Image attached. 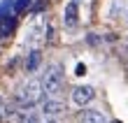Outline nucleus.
I'll return each mask as SVG.
<instances>
[{"mask_svg": "<svg viewBox=\"0 0 128 123\" xmlns=\"http://www.w3.org/2000/svg\"><path fill=\"white\" fill-rule=\"evenodd\" d=\"M42 112L47 114V116H56V114H63L65 112V105L58 98H44L42 100Z\"/></svg>", "mask_w": 128, "mask_h": 123, "instance_id": "5", "label": "nucleus"}, {"mask_svg": "<svg viewBox=\"0 0 128 123\" xmlns=\"http://www.w3.org/2000/svg\"><path fill=\"white\" fill-rule=\"evenodd\" d=\"M28 5H30V0H16V2H14V9H12V12L21 14V12H24V9H26Z\"/></svg>", "mask_w": 128, "mask_h": 123, "instance_id": "11", "label": "nucleus"}, {"mask_svg": "<svg viewBox=\"0 0 128 123\" xmlns=\"http://www.w3.org/2000/svg\"><path fill=\"white\" fill-rule=\"evenodd\" d=\"M10 9H14V0H2L0 2V16H7Z\"/></svg>", "mask_w": 128, "mask_h": 123, "instance_id": "10", "label": "nucleus"}, {"mask_svg": "<svg viewBox=\"0 0 128 123\" xmlns=\"http://www.w3.org/2000/svg\"><path fill=\"white\" fill-rule=\"evenodd\" d=\"M47 123H58V121H56V119H49V121H47Z\"/></svg>", "mask_w": 128, "mask_h": 123, "instance_id": "14", "label": "nucleus"}, {"mask_svg": "<svg viewBox=\"0 0 128 123\" xmlns=\"http://www.w3.org/2000/svg\"><path fill=\"white\" fill-rule=\"evenodd\" d=\"M7 112H10V105H7V100L0 95V121H2L5 116H7Z\"/></svg>", "mask_w": 128, "mask_h": 123, "instance_id": "12", "label": "nucleus"}, {"mask_svg": "<svg viewBox=\"0 0 128 123\" xmlns=\"http://www.w3.org/2000/svg\"><path fill=\"white\" fill-rule=\"evenodd\" d=\"M21 123H40V116L37 114H26V116H21Z\"/></svg>", "mask_w": 128, "mask_h": 123, "instance_id": "13", "label": "nucleus"}, {"mask_svg": "<svg viewBox=\"0 0 128 123\" xmlns=\"http://www.w3.org/2000/svg\"><path fill=\"white\" fill-rule=\"evenodd\" d=\"M40 60H42V53L37 51V49H30V53H28V58H26V70L28 72H35L37 67H40Z\"/></svg>", "mask_w": 128, "mask_h": 123, "instance_id": "9", "label": "nucleus"}, {"mask_svg": "<svg viewBox=\"0 0 128 123\" xmlns=\"http://www.w3.org/2000/svg\"><path fill=\"white\" fill-rule=\"evenodd\" d=\"M93 98H96V88L88 86V84H79V86H74V88H72V95H70L72 105H77V107L88 105Z\"/></svg>", "mask_w": 128, "mask_h": 123, "instance_id": "4", "label": "nucleus"}, {"mask_svg": "<svg viewBox=\"0 0 128 123\" xmlns=\"http://www.w3.org/2000/svg\"><path fill=\"white\" fill-rule=\"evenodd\" d=\"M42 100H44L42 84L40 81H28L16 91V100L14 102H16L19 109H33L35 105H42Z\"/></svg>", "mask_w": 128, "mask_h": 123, "instance_id": "1", "label": "nucleus"}, {"mask_svg": "<svg viewBox=\"0 0 128 123\" xmlns=\"http://www.w3.org/2000/svg\"><path fill=\"white\" fill-rule=\"evenodd\" d=\"M14 28H16V19L14 16H0V37H10L14 33Z\"/></svg>", "mask_w": 128, "mask_h": 123, "instance_id": "8", "label": "nucleus"}, {"mask_svg": "<svg viewBox=\"0 0 128 123\" xmlns=\"http://www.w3.org/2000/svg\"><path fill=\"white\" fill-rule=\"evenodd\" d=\"M40 84H42L44 95H47V98H54L58 91H61V86H63V67H61V65L47 67V72L42 74Z\"/></svg>", "mask_w": 128, "mask_h": 123, "instance_id": "2", "label": "nucleus"}, {"mask_svg": "<svg viewBox=\"0 0 128 123\" xmlns=\"http://www.w3.org/2000/svg\"><path fill=\"white\" fill-rule=\"evenodd\" d=\"M44 30H47V21H44L42 12H35V16L30 19V26H28V37L26 42L28 44H37L44 37Z\"/></svg>", "mask_w": 128, "mask_h": 123, "instance_id": "3", "label": "nucleus"}, {"mask_svg": "<svg viewBox=\"0 0 128 123\" xmlns=\"http://www.w3.org/2000/svg\"><path fill=\"white\" fill-rule=\"evenodd\" d=\"M79 123H107V116L98 109H84L79 114Z\"/></svg>", "mask_w": 128, "mask_h": 123, "instance_id": "7", "label": "nucleus"}, {"mask_svg": "<svg viewBox=\"0 0 128 123\" xmlns=\"http://www.w3.org/2000/svg\"><path fill=\"white\" fill-rule=\"evenodd\" d=\"M72 2H74V5H79V2H82V0H72Z\"/></svg>", "mask_w": 128, "mask_h": 123, "instance_id": "15", "label": "nucleus"}, {"mask_svg": "<svg viewBox=\"0 0 128 123\" xmlns=\"http://www.w3.org/2000/svg\"><path fill=\"white\" fill-rule=\"evenodd\" d=\"M63 23L68 28H74L79 23V5H74L72 0L65 5V12H63Z\"/></svg>", "mask_w": 128, "mask_h": 123, "instance_id": "6", "label": "nucleus"}]
</instances>
